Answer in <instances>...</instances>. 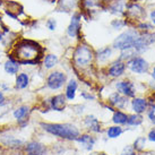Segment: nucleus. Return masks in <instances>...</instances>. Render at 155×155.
Returning a JSON list of instances; mask_svg holds the SVG:
<instances>
[{"instance_id":"1","label":"nucleus","mask_w":155,"mask_h":155,"mask_svg":"<svg viewBox=\"0 0 155 155\" xmlns=\"http://www.w3.org/2000/svg\"><path fill=\"white\" fill-rule=\"evenodd\" d=\"M8 57L15 59L19 65L36 66L43 59V48L35 41L22 39L14 44Z\"/></svg>"},{"instance_id":"2","label":"nucleus","mask_w":155,"mask_h":155,"mask_svg":"<svg viewBox=\"0 0 155 155\" xmlns=\"http://www.w3.org/2000/svg\"><path fill=\"white\" fill-rule=\"evenodd\" d=\"M40 127L49 135L64 140H76L81 135V130L73 124H57L42 121L40 122Z\"/></svg>"},{"instance_id":"3","label":"nucleus","mask_w":155,"mask_h":155,"mask_svg":"<svg viewBox=\"0 0 155 155\" xmlns=\"http://www.w3.org/2000/svg\"><path fill=\"white\" fill-rule=\"evenodd\" d=\"M94 58V53L88 45L86 44H79L74 52L73 60L74 64L78 68H86L92 64Z\"/></svg>"},{"instance_id":"4","label":"nucleus","mask_w":155,"mask_h":155,"mask_svg":"<svg viewBox=\"0 0 155 155\" xmlns=\"http://www.w3.org/2000/svg\"><path fill=\"white\" fill-rule=\"evenodd\" d=\"M138 39H139V34L137 32L129 30L127 32H124L122 34H120L113 41V47L116 49L121 50V51H124V50H127V49L135 47Z\"/></svg>"},{"instance_id":"5","label":"nucleus","mask_w":155,"mask_h":155,"mask_svg":"<svg viewBox=\"0 0 155 155\" xmlns=\"http://www.w3.org/2000/svg\"><path fill=\"white\" fill-rule=\"evenodd\" d=\"M66 81H67V77H66L65 73L59 71V70L52 71L47 77V87L52 91L60 90L66 84Z\"/></svg>"},{"instance_id":"6","label":"nucleus","mask_w":155,"mask_h":155,"mask_svg":"<svg viewBox=\"0 0 155 155\" xmlns=\"http://www.w3.org/2000/svg\"><path fill=\"white\" fill-rule=\"evenodd\" d=\"M32 110H31L30 105H19L17 108L14 109L13 111V118L14 120L17 122V125L19 127H25L28 124V118H30V114Z\"/></svg>"},{"instance_id":"7","label":"nucleus","mask_w":155,"mask_h":155,"mask_svg":"<svg viewBox=\"0 0 155 155\" xmlns=\"http://www.w3.org/2000/svg\"><path fill=\"white\" fill-rule=\"evenodd\" d=\"M47 146L38 140H30L24 145L25 155H47Z\"/></svg>"},{"instance_id":"8","label":"nucleus","mask_w":155,"mask_h":155,"mask_svg":"<svg viewBox=\"0 0 155 155\" xmlns=\"http://www.w3.org/2000/svg\"><path fill=\"white\" fill-rule=\"evenodd\" d=\"M128 67L136 74H144L148 70V64L140 57H134L128 61Z\"/></svg>"},{"instance_id":"9","label":"nucleus","mask_w":155,"mask_h":155,"mask_svg":"<svg viewBox=\"0 0 155 155\" xmlns=\"http://www.w3.org/2000/svg\"><path fill=\"white\" fill-rule=\"evenodd\" d=\"M67 101L68 100L66 99L65 94H57L49 100V108L51 109L52 111L62 112L66 109Z\"/></svg>"},{"instance_id":"10","label":"nucleus","mask_w":155,"mask_h":155,"mask_svg":"<svg viewBox=\"0 0 155 155\" xmlns=\"http://www.w3.org/2000/svg\"><path fill=\"white\" fill-rule=\"evenodd\" d=\"M75 142L78 143L79 146L82 147L83 150H85V151H92L95 145V143H96V139L91 134H83V135H79V137Z\"/></svg>"},{"instance_id":"11","label":"nucleus","mask_w":155,"mask_h":155,"mask_svg":"<svg viewBox=\"0 0 155 155\" xmlns=\"http://www.w3.org/2000/svg\"><path fill=\"white\" fill-rule=\"evenodd\" d=\"M116 87L118 90V93L124 95L126 97H134L135 96V88H134V84L127 81H121L116 84Z\"/></svg>"},{"instance_id":"12","label":"nucleus","mask_w":155,"mask_h":155,"mask_svg":"<svg viewBox=\"0 0 155 155\" xmlns=\"http://www.w3.org/2000/svg\"><path fill=\"white\" fill-rule=\"evenodd\" d=\"M81 14H75L71 18V22L68 26V30H67V34L70 36V38H75L77 36L78 33H79V30H81Z\"/></svg>"},{"instance_id":"13","label":"nucleus","mask_w":155,"mask_h":155,"mask_svg":"<svg viewBox=\"0 0 155 155\" xmlns=\"http://www.w3.org/2000/svg\"><path fill=\"white\" fill-rule=\"evenodd\" d=\"M84 125H85V127L90 130L91 133L99 134L102 131V126L100 124L99 119L94 116H87L84 119Z\"/></svg>"},{"instance_id":"14","label":"nucleus","mask_w":155,"mask_h":155,"mask_svg":"<svg viewBox=\"0 0 155 155\" xmlns=\"http://www.w3.org/2000/svg\"><path fill=\"white\" fill-rule=\"evenodd\" d=\"M19 69H21V65L19 62L8 57V59L5 61L4 64V70L6 71V74H8L10 76H15L19 73Z\"/></svg>"},{"instance_id":"15","label":"nucleus","mask_w":155,"mask_h":155,"mask_svg":"<svg viewBox=\"0 0 155 155\" xmlns=\"http://www.w3.org/2000/svg\"><path fill=\"white\" fill-rule=\"evenodd\" d=\"M109 102H110L112 107H114V108L122 109L126 105V103H127V97L124 96V95H121L120 93L116 92V93H112V94L109 96Z\"/></svg>"},{"instance_id":"16","label":"nucleus","mask_w":155,"mask_h":155,"mask_svg":"<svg viewBox=\"0 0 155 155\" xmlns=\"http://www.w3.org/2000/svg\"><path fill=\"white\" fill-rule=\"evenodd\" d=\"M30 85V76L27 73H18L15 79V88L16 90H25Z\"/></svg>"},{"instance_id":"17","label":"nucleus","mask_w":155,"mask_h":155,"mask_svg":"<svg viewBox=\"0 0 155 155\" xmlns=\"http://www.w3.org/2000/svg\"><path fill=\"white\" fill-rule=\"evenodd\" d=\"M125 69H126V66L124 62L116 61V62H113L110 66V68H109V75L112 76V77H119V76H121L122 74L125 73Z\"/></svg>"},{"instance_id":"18","label":"nucleus","mask_w":155,"mask_h":155,"mask_svg":"<svg viewBox=\"0 0 155 155\" xmlns=\"http://www.w3.org/2000/svg\"><path fill=\"white\" fill-rule=\"evenodd\" d=\"M78 84L75 79H70L68 83H67V86H66V92H65V96L68 101H73L76 96V91H77Z\"/></svg>"},{"instance_id":"19","label":"nucleus","mask_w":155,"mask_h":155,"mask_svg":"<svg viewBox=\"0 0 155 155\" xmlns=\"http://www.w3.org/2000/svg\"><path fill=\"white\" fill-rule=\"evenodd\" d=\"M58 57L56 54H52V53H49L47 56L43 57L42 59V65L45 69H52L53 67H56L57 64H58Z\"/></svg>"},{"instance_id":"20","label":"nucleus","mask_w":155,"mask_h":155,"mask_svg":"<svg viewBox=\"0 0 155 155\" xmlns=\"http://www.w3.org/2000/svg\"><path fill=\"white\" fill-rule=\"evenodd\" d=\"M131 107H133V110L136 112V114H139L142 112L145 111V109L147 107L146 101L144 99H140V97H136L131 101Z\"/></svg>"},{"instance_id":"21","label":"nucleus","mask_w":155,"mask_h":155,"mask_svg":"<svg viewBox=\"0 0 155 155\" xmlns=\"http://www.w3.org/2000/svg\"><path fill=\"white\" fill-rule=\"evenodd\" d=\"M127 119H128V116L126 114L125 112L120 111V110H117V111L113 112V117H112V122L117 126H121V125H126L127 124Z\"/></svg>"},{"instance_id":"22","label":"nucleus","mask_w":155,"mask_h":155,"mask_svg":"<svg viewBox=\"0 0 155 155\" xmlns=\"http://www.w3.org/2000/svg\"><path fill=\"white\" fill-rule=\"evenodd\" d=\"M121 134H122V128H121L120 126H111V127H109L108 129H107V135L111 139L120 137Z\"/></svg>"},{"instance_id":"23","label":"nucleus","mask_w":155,"mask_h":155,"mask_svg":"<svg viewBox=\"0 0 155 155\" xmlns=\"http://www.w3.org/2000/svg\"><path fill=\"white\" fill-rule=\"evenodd\" d=\"M111 56V49L110 48H103V49H100L97 51V59L100 61H105L107 59H109Z\"/></svg>"},{"instance_id":"24","label":"nucleus","mask_w":155,"mask_h":155,"mask_svg":"<svg viewBox=\"0 0 155 155\" xmlns=\"http://www.w3.org/2000/svg\"><path fill=\"white\" fill-rule=\"evenodd\" d=\"M75 4H76V0H60L59 1L60 8L64 9L65 12H69L70 9H73L75 7Z\"/></svg>"},{"instance_id":"25","label":"nucleus","mask_w":155,"mask_h":155,"mask_svg":"<svg viewBox=\"0 0 155 155\" xmlns=\"http://www.w3.org/2000/svg\"><path fill=\"white\" fill-rule=\"evenodd\" d=\"M142 121H143V118L139 114H133V116H128L127 124L129 126H138L142 124Z\"/></svg>"},{"instance_id":"26","label":"nucleus","mask_w":155,"mask_h":155,"mask_svg":"<svg viewBox=\"0 0 155 155\" xmlns=\"http://www.w3.org/2000/svg\"><path fill=\"white\" fill-rule=\"evenodd\" d=\"M144 146H145V138L139 137L138 139H136V142H135V144H134V150L140 151V150H143V147Z\"/></svg>"},{"instance_id":"27","label":"nucleus","mask_w":155,"mask_h":155,"mask_svg":"<svg viewBox=\"0 0 155 155\" xmlns=\"http://www.w3.org/2000/svg\"><path fill=\"white\" fill-rule=\"evenodd\" d=\"M120 155H137V154L135 153V150H134V147L126 146L125 148L122 150V152H121Z\"/></svg>"},{"instance_id":"28","label":"nucleus","mask_w":155,"mask_h":155,"mask_svg":"<svg viewBox=\"0 0 155 155\" xmlns=\"http://www.w3.org/2000/svg\"><path fill=\"white\" fill-rule=\"evenodd\" d=\"M47 27L49 28L50 31H54L56 30V27H57V22H56V19H49L47 22Z\"/></svg>"},{"instance_id":"29","label":"nucleus","mask_w":155,"mask_h":155,"mask_svg":"<svg viewBox=\"0 0 155 155\" xmlns=\"http://www.w3.org/2000/svg\"><path fill=\"white\" fill-rule=\"evenodd\" d=\"M125 25V23L121 22L120 19H116L114 22H112V26L114 27V28H117V30H119V28H121L122 26Z\"/></svg>"},{"instance_id":"30","label":"nucleus","mask_w":155,"mask_h":155,"mask_svg":"<svg viewBox=\"0 0 155 155\" xmlns=\"http://www.w3.org/2000/svg\"><path fill=\"white\" fill-rule=\"evenodd\" d=\"M99 0H83V4L85 5L86 7H93L94 5L97 4Z\"/></svg>"},{"instance_id":"31","label":"nucleus","mask_w":155,"mask_h":155,"mask_svg":"<svg viewBox=\"0 0 155 155\" xmlns=\"http://www.w3.org/2000/svg\"><path fill=\"white\" fill-rule=\"evenodd\" d=\"M148 118L151 119L152 122L155 124V107H153V108L150 110V112H148Z\"/></svg>"},{"instance_id":"32","label":"nucleus","mask_w":155,"mask_h":155,"mask_svg":"<svg viewBox=\"0 0 155 155\" xmlns=\"http://www.w3.org/2000/svg\"><path fill=\"white\" fill-rule=\"evenodd\" d=\"M5 104H6V95L2 91L0 90V107H2Z\"/></svg>"},{"instance_id":"33","label":"nucleus","mask_w":155,"mask_h":155,"mask_svg":"<svg viewBox=\"0 0 155 155\" xmlns=\"http://www.w3.org/2000/svg\"><path fill=\"white\" fill-rule=\"evenodd\" d=\"M82 97H84L85 100H93L94 99V96L91 94H87V93H85V92H83L82 93Z\"/></svg>"},{"instance_id":"34","label":"nucleus","mask_w":155,"mask_h":155,"mask_svg":"<svg viewBox=\"0 0 155 155\" xmlns=\"http://www.w3.org/2000/svg\"><path fill=\"white\" fill-rule=\"evenodd\" d=\"M148 139L152 142H155V129H153L151 133L148 134Z\"/></svg>"},{"instance_id":"35","label":"nucleus","mask_w":155,"mask_h":155,"mask_svg":"<svg viewBox=\"0 0 155 155\" xmlns=\"http://www.w3.org/2000/svg\"><path fill=\"white\" fill-rule=\"evenodd\" d=\"M151 19H152V22L155 24V10H153L151 13Z\"/></svg>"},{"instance_id":"36","label":"nucleus","mask_w":155,"mask_h":155,"mask_svg":"<svg viewBox=\"0 0 155 155\" xmlns=\"http://www.w3.org/2000/svg\"><path fill=\"white\" fill-rule=\"evenodd\" d=\"M2 40H4V35H2V33H1V32H0V42H1V41H2Z\"/></svg>"},{"instance_id":"37","label":"nucleus","mask_w":155,"mask_h":155,"mask_svg":"<svg viewBox=\"0 0 155 155\" xmlns=\"http://www.w3.org/2000/svg\"><path fill=\"white\" fill-rule=\"evenodd\" d=\"M152 76H153V78L155 79V68H154V70H153V74H152Z\"/></svg>"},{"instance_id":"38","label":"nucleus","mask_w":155,"mask_h":155,"mask_svg":"<svg viewBox=\"0 0 155 155\" xmlns=\"http://www.w3.org/2000/svg\"><path fill=\"white\" fill-rule=\"evenodd\" d=\"M97 155H108V154H107V153H99Z\"/></svg>"},{"instance_id":"39","label":"nucleus","mask_w":155,"mask_h":155,"mask_svg":"<svg viewBox=\"0 0 155 155\" xmlns=\"http://www.w3.org/2000/svg\"><path fill=\"white\" fill-rule=\"evenodd\" d=\"M0 58H1V50H0Z\"/></svg>"}]
</instances>
